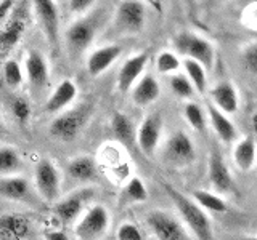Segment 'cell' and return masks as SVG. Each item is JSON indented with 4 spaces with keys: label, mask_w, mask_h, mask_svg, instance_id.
Returning a JSON list of instances; mask_svg holds the SVG:
<instances>
[{
    "label": "cell",
    "mask_w": 257,
    "mask_h": 240,
    "mask_svg": "<svg viewBox=\"0 0 257 240\" xmlns=\"http://www.w3.org/2000/svg\"><path fill=\"white\" fill-rule=\"evenodd\" d=\"M161 186L164 188L166 194L174 202L177 212L180 213L183 222L193 232V236L198 240H212V224L209 216L206 214V210H203L193 198L182 194L179 189H175L172 184L161 182Z\"/></svg>",
    "instance_id": "1"
},
{
    "label": "cell",
    "mask_w": 257,
    "mask_h": 240,
    "mask_svg": "<svg viewBox=\"0 0 257 240\" xmlns=\"http://www.w3.org/2000/svg\"><path fill=\"white\" fill-rule=\"evenodd\" d=\"M174 46L177 53L183 54L188 60H195L199 64H203L206 70H211L214 68L215 48L207 38L195 34V32H180L174 38Z\"/></svg>",
    "instance_id": "2"
},
{
    "label": "cell",
    "mask_w": 257,
    "mask_h": 240,
    "mask_svg": "<svg viewBox=\"0 0 257 240\" xmlns=\"http://www.w3.org/2000/svg\"><path fill=\"white\" fill-rule=\"evenodd\" d=\"M163 158L172 166H188L196 158L195 142L185 132H175L164 144Z\"/></svg>",
    "instance_id": "3"
},
{
    "label": "cell",
    "mask_w": 257,
    "mask_h": 240,
    "mask_svg": "<svg viewBox=\"0 0 257 240\" xmlns=\"http://www.w3.org/2000/svg\"><path fill=\"white\" fill-rule=\"evenodd\" d=\"M147 224L158 240H191L183 224L167 212H150L147 216Z\"/></svg>",
    "instance_id": "4"
},
{
    "label": "cell",
    "mask_w": 257,
    "mask_h": 240,
    "mask_svg": "<svg viewBox=\"0 0 257 240\" xmlns=\"http://www.w3.org/2000/svg\"><path fill=\"white\" fill-rule=\"evenodd\" d=\"M88 108L77 106L71 110L58 114L50 124V134L61 141H72L79 134L80 128L87 122Z\"/></svg>",
    "instance_id": "5"
},
{
    "label": "cell",
    "mask_w": 257,
    "mask_h": 240,
    "mask_svg": "<svg viewBox=\"0 0 257 240\" xmlns=\"http://www.w3.org/2000/svg\"><path fill=\"white\" fill-rule=\"evenodd\" d=\"M109 224L108 210L103 205H93L76 226V236L80 240H98L106 232Z\"/></svg>",
    "instance_id": "6"
},
{
    "label": "cell",
    "mask_w": 257,
    "mask_h": 240,
    "mask_svg": "<svg viewBox=\"0 0 257 240\" xmlns=\"http://www.w3.org/2000/svg\"><path fill=\"white\" fill-rule=\"evenodd\" d=\"M34 176H36V188L40 197L44 200H48V202L56 200L61 186L60 173L56 170V166L48 158L39 160L36 165Z\"/></svg>",
    "instance_id": "7"
},
{
    "label": "cell",
    "mask_w": 257,
    "mask_h": 240,
    "mask_svg": "<svg viewBox=\"0 0 257 240\" xmlns=\"http://www.w3.org/2000/svg\"><path fill=\"white\" fill-rule=\"evenodd\" d=\"M114 24L117 30L125 34L140 32L145 26V6L140 0H124L117 6Z\"/></svg>",
    "instance_id": "8"
},
{
    "label": "cell",
    "mask_w": 257,
    "mask_h": 240,
    "mask_svg": "<svg viewBox=\"0 0 257 240\" xmlns=\"http://www.w3.org/2000/svg\"><path fill=\"white\" fill-rule=\"evenodd\" d=\"M207 176L209 182L214 188L217 194H230L235 190V180L228 170L225 158L219 150H211L209 154V162H207Z\"/></svg>",
    "instance_id": "9"
},
{
    "label": "cell",
    "mask_w": 257,
    "mask_h": 240,
    "mask_svg": "<svg viewBox=\"0 0 257 240\" xmlns=\"http://www.w3.org/2000/svg\"><path fill=\"white\" fill-rule=\"evenodd\" d=\"M161 133H163V118L159 114H151L143 120L137 132V146L143 154L151 156L156 150Z\"/></svg>",
    "instance_id": "10"
},
{
    "label": "cell",
    "mask_w": 257,
    "mask_h": 240,
    "mask_svg": "<svg viewBox=\"0 0 257 240\" xmlns=\"http://www.w3.org/2000/svg\"><path fill=\"white\" fill-rule=\"evenodd\" d=\"M31 234V220L24 213L0 214V240H26Z\"/></svg>",
    "instance_id": "11"
},
{
    "label": "cell",
    "mask_w": 257,
    "mask_h": 240,
    "mask_svg": "<svg viewBox=\"0 0 257 240\" xmlns=\"http://www.w3.org/2000/svg\"><path fill=\"white\" fill-rule=\"evenodd\" d=\"M32 2H34L37 20L45 32L48 42L55 45L56 40H58L60 30V16L55 0H32Z\"/></svg>",
    "instance_id": "12"
},
{
    "label": "cell",
    "mask_w": 257,
    "mask_h": 240,
    "mask_svg": "<svg viewBox=\"0 0 257 240\" xmlns=\"http://www.w3.org/2000/svg\"><path fill=\"white\" fill-rule=\"evenodd\" d=\"M148 64V54L147 53H139L128 58L122 68L119 70V76H117V86L119 90L122 93L131 92L134 85L137 84V80L140 78V76L143 74L145 68Z\"/></svg>",
    "instance_id": "13"
},
{
    "label": "cell",
    "mask_w": 257,
    "mask_h": 240,
    "mask_svg": "<svg viewBox=\"0 0 257 240\" xmlns=\"http://www.w3.org/2000/svg\"><path fill=\"white\" fill-rule=\"evenodd\" d=\"M209 94H211V102L223 114H235V112H238L239 96L235 85L228 82V80L219 82L215 86H212Z\"/></svg>",
    "instance_id": "14"
},
{
    "label": "cell",
    "mask_w": 257,
    "mask_h": 240,
    "mask_svg": "<svg viewBox=\"0 0 257 240\" xmlns=\"http://www.w3.org/2000/svg\"><path fill=\"white\" fill-rule=\"evenodd\" d=\"M93 24L90 21H77L76 24L69 26L66 30V44L72 54H80L84 53L88 46H90L93 40Z\"/></svg>",
    "instance_id": "15"
},
{
    "label": "cell",
    "mask_w": 257,
    "mask_h": 240,
    "mask_svg": "<svg viewBox=\"0 0 257 240\" xmlns=\"http://www.w3.org/2000/svg\"><path fill=\"white\" fill-rule=\"evenodd\" d=\"M90 197H92L90 189L76 192V194H71L69 197L60 200V202L55 205L53 212L63 222H71V221H74L80 213H82L87 200Z\"/></svg>",
    "instance_id": "16"
},
{
    "label": "cell",
    "mask_w": 257,
    "mask_h": 240,
    "mask_svg": "<svg viewBox=\"0 0 257 240\" xmlns=\"http://www.w3.org/2000/svg\"><path fill=\"white\" fill-rule=\"evenodd\" d=\"M206 108H207V116H209V120H211L212 130L220 138V141H223L225 144H230L233 141H236V138H238L236 126L228 118V116L217 109L212 102H207Z\"/></svg>",
    "instance_id": "17"
},
{
    "label": "cell",
    "mask_w": 257,
    "mask_h": 240,
    "mask_svg": "<svg viewBox=\"0 0 257 240\" xmlns=\"http://www.w3.org/2000/svg\"><path fill=\"white\" fill-rule=\"evenodd\" d=\"M26 76L32 88L42 90L48 85V64L39 52H29L26 58Z\"/></svg>",
    "instance_id": "18"
},
{
    "label": "cell",
    "mask_w": 257,
    "mask_h": 240,
    "mask_svg": "<svg viewBox=\"0 0 257 240\" xmlns=\"http://www.w3.org/2000/svg\"><path fill=\"white\" fill-rule=\"evenodd\" d=\"M120 56V48L117 45H106L95 50L87 61V70L92 77L103 74L112 62Z\"/></svg>",
    "instance_id": "19"
},
{
    "label": "cell",
    "mask_w": 257,
    "mask_h": 240,
    "mask_svg": "<svg viewBox=\"0 0 257 240\" xmlns=\"http://www.w3.org/2000/svg\"><path fill=\"white\" fill-rule=\"evenodd\" d=\"M77 96V86L72 80H63V82L55 88L50 98L47 100L45 110L52 114H58L66 106L76 100Z\"/></svg>",
    "instance_id": "20"
},
{
    "label": "cell",
    "mask_w": 257,
    "mask_h": 240,
    "mask_svg": "<svg viewBox=\"0 0 257 240\" xmlns=\"http://www.w3.org/2000/svg\"><path fill=\"white\" fill-rule=\"evenodd\" d=\"M161 94V86L158 80L147 74L143 76L132 88V100L137 106H150L155 102Z\"/></svg>",
    "instance_id": "21"
},
{
    "label": "cell",
    "mask_w": 257,
    "mask_h": 240,
    "mask_svg": "<svg viewBox=\"0 0 257 240\" xmlns=\"http://www.w3.org/2000/svg\"><path fill=\"white\" fill-rule=\"evenodd\" d=\"M31 196V186L23 176H5L0 178V197L7 200L23 202Z\"/></svg>",
    "instance_id": "22"
},
{
    "label": "cell",
    "mask_w": 257,
    "mask_h": 240,
    "mask_svg": "<svg viewBox=\"0 0 257 240\" xmlns=\"http://www.w3.org/2000/svg\"><path fill=\"white\" fill-rule=\"evenodd\" d=\"M233 160L241 172L252 170L257 160V144L252 136L241 138L233 149Z\"/></svg>",
    "instance_id": "23"
},
{
    "label": "cell",
    "mask_w": 257,
    "mask_h": 240,
    "mask_svg": "<svg viewBox=\"0 0 257 240\" xmlns=\"http://www.w3.org/2000/svg\"><path fill=\"white\" fill-rule=\"evenodd\" d=\"M112 133H114L116 140L122 144L124 148L127 149H135L137 146V130H135V125L131 118L127 116L120 114V112H116L112 116Z\"/></svg>",
    "instance_id": "24"
},
{
    "label": "cell",
    "mask_w": 257,
    "mask_h": 240,
    "mask_svg": "<svg viewBox=\"0 0 257 240\" xmlns=\"http://www.w3.org/2000/svg\"><path fill=\"white\" fill-rule=\"evenodd\" d=\"M66 172L71 178L76 181L88 182V181L96 180V165L93 162V158L85 157V156L72 158L68 164Z\"/></svg>",
    "instance_id": "25"
},
{
    "label": "cell",
    "mask_w": 257,
    "mask_h": 240,
    "mask_svg": "<svg viewBox=\"0 0 257 240\" xmlns=\"http://www.w3.org/2000/svg\"><path fill=\"white\" fill-rule=\"evenodd\" d=\"M24 32V20L20 16H13V18L5 24V28L0 30V53L10 52Z\"/></svg>",
    "instance_id": "26"
},
{
    "label": "cell",
    "mask_w": 257,
    "mask_h": 240,
    "mask_svg": "<svg viewBox=\"0 0 257 240\" xmlns=\"http://www.w3.org/2000/svg\"><path fill=\"white\" fill-rule=\"evenodd\" d=\"M182 66L185 69V76L188 77V80L191 82L195 92H198L199 94H204L207 90V70L203 64H199L195 60H188L185 58Z\"/></svg>",
    "instance_id": "27"
},
{
    "label": "cell",
    "mask_w": 257,
    "mask_h": 240,
    "mask_svg": "<svg viewBox=\"0 0 257 240\" xmlns=\"http://www.w3.org/2000/svg\"><path fill=\"white\" fill-rule=\"evenodd\" d=\"M193 200H195L203 210L212 212V213H225L228 210L227 202H225L219 194H214V192H209V190H203V189L195 190L193 192Z\"/></svg>",
    "instance_id": "28"
},
{
    "label": "cell",
    "mask_w": 257,
    "mask_h": 240,
    "mask_svg": "<svg viewBox=\"0 0 257 240\" xmlns=\"http://www.w3.org/2000/svg\"><path fill=\"white\" fill-rule=\"evenodd\" d=\"M23 170V158L20 157L18 150L8 146L0 148V174L12 176Z\"/></svg>",
    "instance_id": "29"
},
{
    "label": "cell",
    "mask_w": 257,
    "mask_h": 240,
    "mask_svg": "<svg viewBox=\"0 0 257 240\" xmlns=\"http://www.w3.org/2000/svg\"><path fill=\"white\" fill-rule=\"evenodd\" d=\"M169 85H171L172 93L182 100H190L195 94V88L185 74H172L169 78Z\"/></svg>",
    "instance_id": "30"
},
{
    "label": "cell",
    "mask_w": 257,
    "mask_h": 240,
    "mask_svg": "<svg viewBox=\"0 0 257 240\" xmlns=\"http://www.w3.org/2000/svg\"><path fill=\"white\" fill-rule=\"evenodd\" d=\"M185 118H187V122L191 125L193 130H196V132H204V128H206V116H204V112L203 109H201L199 104L196 102H187L185 104Z\"/></svg>",
    "instance_id": "31"
},
{
    "label": "cell",
    "mask_w": 257,
    "mask_h": 240,
    "mask_svg": "<svg viewBox=\"0 0 257 240\" xmlns=\"http://www.w3.org/2000/svg\"><path fill=\"white\" fill-rule=\"evenodd\" d=\"M182 62L179 56L172 52H161L156 58V69L159 74H177Z\"/></svg>",
    "instance_id": "32"
},
{
    "label": "cell",
    "mask_w": 257,
    "mask_h": 240,
    "mask_svg": "<svg viewBox=\"0 0 257 240\" xmlns=\"http://www.w3.org/2000/svg\"><path fill=\"white\" fill-rule=\"evenodd\" d=\"M124 196L128 202L140 204L148 198V190H147V186L143 184V181L135 176V178L128 181L127 186L124 188Z\"/></svg>",
    "instance_id": "33"
},
{
    "label": "cell",
    "mask_w": 257,
    "mask_h": 240,
    "mask_svg": "<svg viewBox=\"0 0 257 240\" xmlns=\"http://www.w3.org/2000/svg\"><path fill=\"white\" fill-rule=\"evenodd\" d=\"M4 80L10 88H18L23 84V70L18 61L10 60L4 66Z\"/></svg>",
    "instance_id": "34"
},
{
    "label": "cell",
    "mask_w": 257,
    "mask_h": 240,
    "mask_svg": "<svg viewBox=\"0 0 257 240\" xmlns=\"http://www.w3.org/2000/svg\"><path fill=\"white\" fill-rule=\"evenodd\" d=\"M241 62L249 74L257 76V42L244 46L243 53H241Z\"/></svg>",
    "instance_id": "35"
},
{
    "label": "cell",
    "mask_w": 257,
    "mask_h": 240,
    "mask_svg": "<svg viewBox=\"0 0 257 240\" xmlns=\"http://www.w3.org/2000/svg\"><path fill=\"white\" fill-rule=\"evenodd\" d=\"M12 114L18 120L20 124H26L28 118L31 117V106L24 98H15L12 102Z\"/></svg>",
    "instance_id": "36"
},
{
    "label": "cell",
    "mask_w": 257,
    "mask_h": 240,
    "mask_svg": "<svg viewBox=\"0 0 257 240\" xmlns=\"http://www.w3.org/2000/svg\"><path fill=\"white\" fill-rule=\"evenodd\" d=\"M116 237H117V240H143L140 229L132 222L120 224L116 232Z\"/></svg>",
    "instance_id": "37"
},
{
    "label": "cell",
    "mask_w": 257,
    "mask_h": 240,
    "mask_svg": "<svg viewBox=\"0 0 257 240\" xmlns=\"http://www.w3.org/2000/svg\"><path fill=\"white\" fill-rule=\"evenodd\" d=\"M95 0H69V8L72 13L80 14V13H85L88 8L93 5Z\"/></svg>",
    "instance_id": "38"
},
{
    "label": "cell",
    "mask_w": 257,
    "mask_h": 240,
    "mask_svg": "<svg viewBox=\"0 0 257 240\" xmlns=\"http://www.w3.org/2000/svg\"><path fill=\"white\" fill-rule=\"evenodd\" d=\"M13 4H15V0H2V2H0V22H4L8 18V14H10L13 8Z\"/></svg>",
    "instance_id": "39"
},
{
    "label": "cell",
    "mask_w": 257,
    "mask_h": 240,
    "mask_svg": "<svg viewBox=\"0 0 257 240\" xmlns=\"http://www.w3.org/2000/svg\"><path fill=\"white\" fill-rule=\"evenodd\" d=\"M45 240H71V238L63 230H48L45 232Z\"/></svg>",
    "instance_id": "40"
},
{
    "label": "cell",
    "mask_w": 257,
    "mask_h": 240,
    "mask_svg": "<svg viewBox=\"0 0 257 240\" xmlns=\"http://www.w3.org/2000/svg\"><path fill=\"white\" fill-rule=\"evenodd\" d=\"M147 4H150V6H153L158 13L163 12V6H164V0H145Z\"/></svg>",
    "instance_id": "41"
},
{
    "label": "cell",
    "mask_w": 257,
    "mask_h": 240,
    "mask_svg": "<svg viewBox=\"0 0 257 240\" xmlns=\"http://www.w3.org/2000/svg\"><path fill=\"white\" fill-rule=\"evenodd\" d=\"M251 125H252L254 133H257V112H254V116H252V118H251Z\"/></svg>",
    "instance_id": "42"
},
{
    "label": "cell",
    "mask_w": 257,
    "mask_h": 240,
    "mask_svg": "<svg viewBox=\"0 0 257 240\" xmlns=\"http://www.w3.org/2000/svg\"><path fill=\"white\" fill-rule=\"evenodd\" d=\"M239 240H257V236H249V237H243Z\"/></svg>",
    "instance_id": "43"
},
{
    "label": "cell",
    "mask_w": 257,
    "mask_h": 240,
    "mask_svg": "<svg viewBox=\"0 0 257 240\" xmlns=\"http://www.w3.org/2000/svg\"><path fill=\"white\" fill-rule=\"evenodd\" d=\"M246 4H252V5H255V4H257V0H246Z\"/></svg>",
    "instance_id": "44"
},
{
    "label": "cell",
    "mask_w": 257,
    "mask_h": 240,
    "mask_svg": "<svg viewBox=\"0 0 257 240\" xmlns=\"http://www.w3.org/2000/svg\"><path fill=\"white\" fill-rule=\"evenodd\" d=\"M55 2H58V0H55Z\"/></svg>",
    "instance_id": "45"
}]
</instances>
